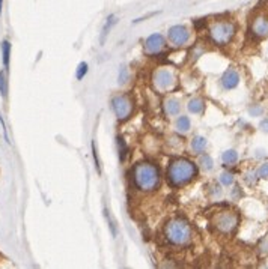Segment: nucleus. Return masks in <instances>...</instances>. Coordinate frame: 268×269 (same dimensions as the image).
<instances>
[{"label":"nucleus","mask_w":268,"mask_h":269,"mask_svg":"<svg viewBox=\"0 0 268 269\" xmlns=\"http://www.w3.org/2000/svg\"><path fill=\"white\" fill-rule=\"evenodd\" d=\"M134 184L142 191H154L160 184V173L155 166L140 163L134 167Z\"/></svg>","instance_id":"nucleus-2"},{"label":"nucleus","mask_w":268,"mask_h":269,"mask_svg":"<svg viewBox=\"0 0 268 269\" xmlns=\"http://www.w3.org/2000/svg\"><path fill=\"white\" fill-rule=\"evenodd\" d=\"M127 81H128V69L124 66V68L121 69V73H119V83H121V84H125Z\"/></svg>","instance_id":"nucleus-26"},{"label":"nucleus","mask_w":268,"mask_h":269,"mask_svg":"<svg viewBox=\"0 0 268 269\" xmlns=\"http://www.w3.org/2000/svg\"><path fill=\"white\" fill-rule=\"evenodd\" d=\"M167 38L170 41V44H173L175 47H181L186 45L190 39V32L186 26H172L167 32Z\"/></svg>","instance_id":"nucleus-8"},{"label":"nucleus","mask_w":268,"mask_h":269,"mask_svg":"<svg viewBox=\"0 0 268 269\" xmlns=\"http://www.w3.org/2000/svg\"><path fill=\"white\" fill-rule=\"evenodd\" d=\"M0 94L3 98L8 96V80H6V73H0Z\"/></svg>","instance_id":"nucleus-19"},{"label":"nucleus","mask_w":268,"mask_h":269,"mask_svg":"<svg viewBox=\"0 0 268 269\" xmlns=\"http://www.w3.org/2000/svg\"><path fill=\"white\" fill-rule=\"evenodd\" d=\"M204 107H205V104H204V101H202L201 98H193V99L188 101V110H190L193 115L202 113Z\"/></svg>","instance_id":"nucleus-12"},{"label":"nucleus","mask_w":268,"mask_h":269,"mask_svg":"<svg viewBox=\"0 0 268 269\" xmlns=\"http://www.w3.org/2000/svg\"><path fill=\"white\" fill-rule=\"evenodd\" d=\"M261 130L265 131V133H268V119H265V120L261 122Z\"/></svg>","instance_id":"nucleus-30"},{"label":"nucleus","mask_w":268,"mask_h":269,"mask_svg":"<svg viewBox=\"0 0 268 269\" xmlns=\"http://www.w3.org/2000/svg\"><path fill=\"white\" fill-rule=\"evenodd\" d=\"M235 35V24L227 20L214 21L209 26V38L214 44L217 45H226L232 41Z\"/></svg>","instance_id":"nucleus-4"},{"label":"nucleus","mask_w":268,"mask_h":269,"mask_svg":"<svg viewBox=\"0 0 268 269\" xmlns=\"http://www.w3.org/2000/svg\"><path fill=\"white\" fill-rule=\"evenodd\" d=\"M258 176L261 179H268V163H265V164L261 166V169L258 170Z\"/></svg>","instance_id":"nucleus-27"},{"label":"nucleus","mask_w":268,"mask_h":269,"mask_svg":"<svg viewBox=\"0 0 268 269\" xmlns=\"http://www.w3.org/2000/svg\"><path fill=\"white\" fill-rule=\"evenodd\" d=\"M92 154H94V161H95V169L98 172V174H101V164H100V159H98V152L95 148V143L92 141Z\"/></svg>","instance_id":"nucleus-25"},{"label":"nucleus","mask_w":268,"mask_h":269,"mask_svg":"<svg viewBox=\"0 0 268 269\" xmlns=\"http://www.w3.org/2000/svg\"><path fill=\"white\" fill-rule=\"evenodd\" d=\"M196 166L194 163L184 158L175 159L170 163L167 170V179L173 187H183L188 184L191 179L196 176Z\"/></svg>","instance_id":"nucleus-1"},{"label":"nucleus","mask_w":268,"mask_h":269,"mask_svg":"<svg viewBox=\"0 0 268 269\" xmlns=\"http://www.w3.org/2000/svg\"><path fill=\"white\" fill-rule=\"evenodd\" d=\"M165 47V38L160 33H152L145 41V53L149 56L158 55Z\"/></svg>","instance_id":"nucleus-10"},{"label":"nucleus","mask_w":268,"mask_h":269,"mask_svg":"<svg viewBox=\"0 0 268 269\" xmlns=\"http://www.w3.org/2000/svg\"><path fill=\"white\" fill-rule=\"evenodd\" d=\"M205 146H206V140L204 137H194L191 140V149L194 152H198V154L204 152L205 151Z\"/></svg>","instance_id":"nucleus-15"},{"label":"nucleus","mask_w":268,"mask_h":269,"mask_svg":"<svg viewBox=\"0 0 268 269\" xmlns=\"http://www.w3.org/2000/svg\"><path fill=\"white\" fill-rule=\"evenodd\" d=\"M86 73H87V63L86 62H82L80 65H79V68H77V80H82L84 76H86Z\"/></svg>","instance_id":"nucleus-24"},{"label":"nucleus","mask_w":268,"mask_h":269,"mask_svg":"<svg viewBox=\"0 0 268 269\" xmlns=\"http://www.w3.org/2000/svg\"><path fill=\"white\" fill-rule=\"evenodd\" d=\"M0 123H2V128H3V133H5V138H6V140H9V138H8V131H6V125H5V122H3L2 115H0Z\"/></svg>","instance_id":"nucleus-29"},{"label":"nucleus","mask_w":268,"mask_h":269,"mask_svg":"<svg viewBox=\"0 0 268 269\" xmlns=\"http://www.w3.org/2000/svg\"><path fill=\"white\" fill-rule=\"evenodd\" d=\"M238 81H240L238 73H237V71H234V69H227L226 73L223 74V77H222V84H223L225 89H234V87H237Z\"/></svg>","instance_id":"nucleus-11"},{"label":"nucleus","mask_w":268,"mask_h":269,"mask_svg":"<svg viewBox=\"0 0 268 269\" xmlns=\"http://www.w3.org/2000/svg\"><path fill=\"white\" fill-rule=\"evenodd\" d=\"M112 107H113V112H115L116 117L119 120H125L131 116L134 104L128 95H118L112 99Z\"/></svg>","instance_id":"nucleus-6"},{"label":"nucleus","mask_w":268,"mask_h":269,"mask_svg":"<svg viewBox=\"0 0 268 269\" xmlns=\"http://www.w3.org/2000/svg\"><path fill=\"white\" fill-rule=\"evenodd\" d=\"M116 24V17L115 15H110L109 19H107V23L104 24L103 27V32H101V45H104L105 42V38H107V35H109L110 29Z\"/></svg>","instance_id":"nucleus-13"},{"label":"nucleus","mask_w":268,"mask_h":269,"mask_svg":"<svg viewBox=\"0 0 268 269\" xmlns=\"http://www.w3.org/2000/svg\"><path fill=\"white\" fill-rule=\"evenodd\" d=\"M262 113V109L259 105H256V107H252V109H250V115H253V116H259Z\"/></svg>","instance_id":"nucleus-28"},{"label":"nucleus","mask_w":268,"mask_h":269,"mask_svg":"<svg viewBox=\"0 0 268 269\" xmlns=\"http://www.w3.org/2000/svg\"><path fill=\"white\" fill-rule=\"evenodd\" d=\"M201 166H202V169L204 170H206V172H209V170H212V159H211V156L209 155H202L201 156Z\"/></svg>","instance_id":"nucleus-21"},{"label":"nucleus","mask_w":268,"mask_h":269,"mask_svg":"<svg viewBox=\"0 0 268 269\" xmlns=\"http://www.w3.org/2000/svg\"><path fill=\"white\" fill-rule=\"evenodd\" d=\"M118 151H119V159L125 161V156H127V145L122 137H118Z\"/></svg>","instance_id":"nucleus-20"},{"label":"nucleus","mask_w":268,"mask_h":269,"mask_svg":"<svg viewBox=\"0 0 268 269\" xmlns=\"http://www.w3.org/2000/svg\"><path fill=\"white\" fill-rule=\"evenodd\" d=\"M220 182H222L225 187H229V185H232V184H234V174L229 173V172H225V173H222V176H220Z\"/></svg>","instance_id":"nucleus-22"},{"label":"nucleus","mask_w":268,"mask_h":269,"mask_svg":"<svg viewBox=\"0 0 268 269\" xmlns=\"http://www.w3.org/2000/svg\"><path fill=\"white\" fill-rule=\"evenodd\" d=\"M165 235L173 245H186L191 239V229L187 221L181 218L170 220L165 227Z\"/></svg>","instance_id":"nucleus-3"},{"label":"nucleus","mask_w":268,"mask_h":269,"mask_svg":"<svg viewBox=\"0 0 268 269\" xmlns=\"http://www.w3.org/2000/svg\"><path fill=\"white\" fill-rule=\"evenodd\" d=\"M2 53H3V65L8 69L9 68V56H11V44L8 41H3V44H2Z\"/></svg>","instance_id":"nucleus-18"},{"label":"nucleus","mask_w":268,"mask_h":269,"mask_svg":"<svg viewBox=\"0 0 268 269\" xmlns=\"http://www.w3.org/2000/svg\"><path fill=\"white\" fill-rule=\"evenodd\" d=\"M154 86L157 87V91L160 92H167L175 86V76L167 69H160L154 74Z\"/></svg>","instance_id":"nucleus-7"},{"label":"nucleus","mask_w":268,"mask_h":269,"mask_svg":"<svg viewBox=\"0 0 268 269\" xmlns=\"http://www.w3.org/2000/svg\"><path fill=\"white\" fill-rule=\"evenodd\" d=\"M250 30H252V35H255L256 38H265L268 35V15L258 14L250 21Z\"/></svg>","instance_id":"nucleus-9"},{"label":"nucleus","mask_w":268,"mask_h":269,"mask_svg":"<svg viewBox=\"0 0 268 269\" xmlns=\"http://www.w3.org/2000/svg\"><path fill=\"white\" fill-rule=\"evenodd\" d=\"M176 128H178V131H181V133H187L190 130V119L187 116H181L176 122Z\"/></svg>","instance_id":"nucleus-17"},{"label":"nucleus","mask_w":268,"mask_h":269,"mask_svg":"<svg viewBox=\"0 0 268 269\" xmlns=\"http://www.w3.org/2000/svg\"><path fill=\"white\" fill-rule=\"evenodd\" d=\"M238 223H240V217L235 212H230V211H223L217 213L216 218H214V226H216L219 231L225 233V235L234 231Z\"/></svg>","instance_id":"nucleus-5"},{"label":"nucleus","mask_w":268,"mask_h":269,"mask_svg":"<svg viewBox=\"0 0 268 269\" xmlns=\"http://www.w3.org/2000/svg\"><path fill=\"white\" fill-rule=\"evenodd\" d=\"M104 213H105L107 223H109V227H110V230H112V235H113V236H116V224H115V221H113V218H112L110 212L107 211V209H104Z\"/></svg>","instance_id":"nucleus-23"},{"label":"nucleus","mask_w":268,"mask_h":269,"mask_svg":"<svg viewBox=\"0 0 268 269\" xmlns=\"http://www.w3.org/2000/svg\"><path fill=\"white\" fill-rule=\"evenodd\" d=\"M222 158H223V163L225 164H235L237 161H238V154L234 149H229V151H226L222 155Z\"/></svg>","instance_id":"nucleus-16"},{"label":"nucleus","mask_w":268,"mask_h":269,"mask_svg":"<svg viewBox=\"0 0 268 269\" xmlns=\"http://www.w3.org/2000/svg\"><path fill=\"white\" fill-rule=\"evenodd\" d=\"M180 102H178L176 99H167L165 102V110L169 116H173V115H178V112H180Z\"/></svg>","instance_id":"nucleus-14"},{"label":"nucleus","mask_w":268,"mask_h":269,"mask_svg":"<svg viewBox=\"0 0 268 269\" xmlns=\"http://www.w3.org/2000/svg\"><path fill=\"white\" fill-rule=\"evenodd\" d=\"M2 6H3V0H0V14H2Z\"/></svg>","instance_id":"nucleus-31"}]
</instances>
